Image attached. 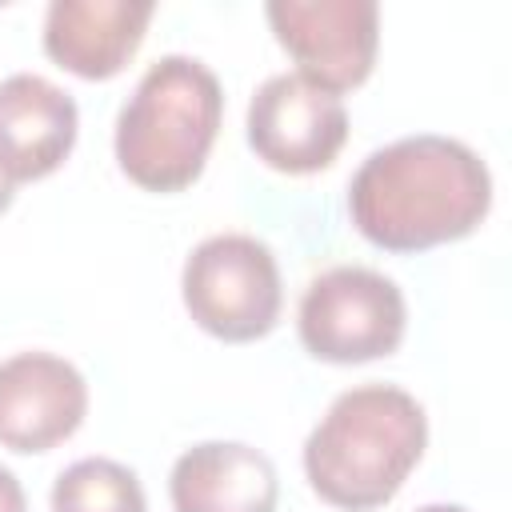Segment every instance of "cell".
<instances>
[{
    "instance_id": "cell-12",
    "label": "cell",
    "mask_w": 512,
    "mask_h": 512,
    "mask_svg": "<svg viewBox=\"0 0 512 512\" xmlns=\"http://www.w3.org/2000/svg\"><path fill=\"white\" fill-rule=\"evenodd\" d=\"M52 512H148V496L128 464L84 456L56 476Z\"/></svg>"
},
{
    "instance_id": "cell-9",
    "label": "cell",
    "mask_w": 512,
    "mask_h": 512,
    "mask_svg": "<svg viewBox=\"0 0 512 512\" xmlns=\"http://www.w3.org/2000/svg\"><path fill=\"white\" fill-rule=\"evenodd\" d=\"M80 132L76 100L40 72L0 80V172L12 184L52 176Z\"/></svg>"
},
{
    "instance_id": "cell-8",
    "label": "cell",
    "mask_w": 512,
    "mask_h": 512,
    "mask_svg": "<svg viewBox=\"0 0 512 512\" xmlns=\"http://www.w3.org/2000/svg\"><path fill=\"white\" fill-rule=\"evenodd\" d=\"M88 416L84 372L56 352H16L0 360V448L48 452Z\"/></svg>"
},
{
    "instance_id": "cell-6",
    "label": "cell",
    "mask_w": 512,
    "mask_h": 512,
    "mask_svg": "<svg viewBox=\"0 0 512 512\" xmlns=\"http://www.w3.org/2000/svg\"><path fill=\"white\" fill-rule=\"evenodd\" d=\"M248 148L276 172L312 176L328 168L348 140V108L336 92L300 72L268 76L248 100Z\"/></svg>"
},
{
    "instance_id": "cell-11",
    "label": "cell",
    "mask_w": 512,
    "mask_h": 512,
    "mask_svg": "<svg viewBox=\"0 0 512 512\" xmlns=\"http://www.w3.org/2000/svg\"><path fill=\"white\" fill-rule=\"evenodd\" d=\"M176 512H276V464L244 440H200L184 448L168 476Z\"/></svg>"
},
{
    "instance_id": "cell-7",
    "label": "cell",
    "mask_w": 512,
    "mask_h": 512,
    "mask_svg": "<svg viewBox=\"0 0 512 512\" xmlns=\"http://www.w3.org/2000/svg\"><path fill=\"white\" fill-rule=\"evenodd\" d=\"M264 16L312 84L340 96L372 76L380 48L376 0H268Z\"/></svg>"
},
{
    "instance_id": "cell-10",
    "label": "cell",
    "mask_w": 512,
    "mask_h": 512,
    "mask_svg": "<svg viewBox=\"0 0 512 512\" xmlns=\"http://www.w3.org/2000/svg\"><path fill=\"white\" fill-rule=\"evenodd\" d=\"M152 12V0H52L44 52L80 80H112L136 56Z\"/></svg>"
},
{
    "instance_id": "cell-3",
    "label": "cell",
    "mask_w": 512,
    "mask_h": 512,
    "mask_svg": "<svg viewBox=\"0 0 512 512\" xmlns=\"http://www.w3.org/2000/svg\"><path fill=\"white\" fill-rule=\"evenodd\" d=\"M224 116L216 72L184 52L144 68L116 116V164L144 192H184L200 180Z\"/></svg>"
},
{
    "instance_id": "cell-14",
    "label": "cell",
    "mask_w": 512,
    "mask_h": 512,
    "mask_svg": "<svg viewBox=\"0 0 512 512\" xmlns=\"http://www.w3.org/2000/svg\"><path fill=\"white\" fill-rule=\"evenodd\" d=\"M12 196H16V184L0 172V212H8V204H12Z\"/></svg>"
},
{
    "instance_id": "cell-2",
    "label": "cell",
    "mask_w": 512,
    "mask_h": 512,
    "mask_svg": "<svg viewBox=\"0 0 512 512\" xmlns=\"http://www.w3.org/2000/svg\"><path fill=\"white\" fill-rule=\"evenodd\" d=\"M428 448L420 400L396 384H356L340 392L304 440L312 492L340 512L384 508Z\"/></svg>"
},
{
    "instance_id": "cell-15",
    "label": "cell",
    "mask_w": 512,
    "mask_h": 512,
    "mask_svg": "<svg viewBox=\"0 0 512 512\" xmlns=\"http://www.w3.org/2000/svg\"><path fill=\"white\" fill-rule=\"evenodd\" d=\"M416 512H468L464 504H424V508H416Z\"/></svg>"
},
{
    "instance_id": "cell-5",
    "label": "cell",
    "mask_w": 512,
    "mask_h": 512,
    "mask_svg": "<svg viewBox=\"0 0 512 512\" xmlns=\"http://www.w3.org/2000/svg\"><path fill=\"white\" fill-rule=\"evenodd\" d=\"M408 328V304L392 276L364 264H336L308 280L296 332L324 364H368L392 356Z\"/></svg>"
},
{
    "instance_id": "cell-1",
    "label": "cell",
    "mask_w": 512,
    "mask_h": 512,
    "mask_svg": "<svg viewBox=\"0 0 512 512\" xmlns=\"http://www.w3.org/2000/svg\"><path fill=\"white\" fill-rule=\"evenodd\" d=\"M492 208V172L456 136H400L348 180L356 232L384 252H424L472 236Z\"/></svg>"
},
{
    "instance_id": "cell-4",
    "label": "cell",
    "mask_w": 512,
    "mask_h": 512,
    "mask_svg": "<svg viewBox=\"0 0 512 512\" xmlns=\"http://www.w3.org/2000/svg\"><path fill=\"white\" fill-rule=\"evenodd\" d=\"M180 296L208 336L248 344L268 336L280 320V264L264 240L248 232H220L188 252Z\"/></svg>"
},
{
    "instance_id": "cell-13",
    "label": "cell",
    "mask_w": 512,
    "mask_h": 512,
    "mask_svg": "<svg viewBox=\"0 0 512 512\" xmlns=\"http://www.w3.org/2000/svg\"><path fill=\"white\" fill-rule=\"evenodd\" d=\"M0 512H28V496H24V484L16 480L12 468L0 464Z\"/></svg>"
}]
</instances>
